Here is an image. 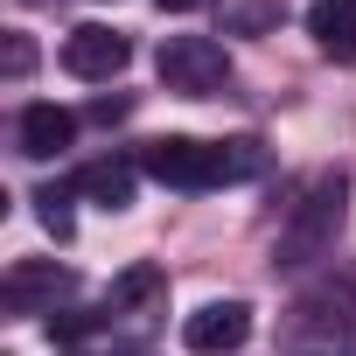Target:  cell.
Listing matches in <instances>:
<instances>
[{"label": "cell", "instance_id": "cell-1", "mask_svg": "<svg viewBox=\"0 0 356 356\" xmlns=\"http://www.w3.org/2000/svg\"><path fill=\"white\" fill-rule=\"evenodd\" d=\"M342 217H349V175H342V168H321L314 182L300 189V203L286 210V224H280L273 266H280V273L321 266V259L335 252V238H342Z\"/></svg>", "mask_w": 356, "mask_h": 356}, {"label": "cell", "instance_id": "cell-2", "mask_svg": "<svg viewBox=\"0 0 356 356\" xmlns=\"http://www.w3.org/2000/svg\"><path fill=\"white\" fill-rule=\"evenodd\" d=\"M286 335L307 342V349H335V342H349V335H356V273H328V280H314V286L293 300Z\"/></svg>", "mask_w": 356, "mask_h": 356}, {"label": "cell", "instance_id": "cell-3", "mask_svg": "<svg viewBox=\"0 0 356 356\" xmlns=\"http://www.w3.org/2000/svg\"><path fill=\"white\" fill-rule=\"evenodd\" d=\"M140 175H154L161 189H224L231 168H224V147L210 140H189V133H168V140H147L140 147Z\"/></svg>", "mask_w": 356, "mask_h": 356}, {"label": "cell", "instance_id": "cell-4", "mask_svg": "<svg viewBox=\"0 0 356 356\" xmlns=\"http://www.w3.org/2000/svg\"><path fill=\"white\" fill-rule=\"evenodd\" d=\"M154 70H161L168 91H182V98H217L231 84V56H224L217 35H168Z\"/></svg>", "mask_w": 356, "mask_h": 356}, {"label": "cell", "instance_id": "cell-5", "mask_svg": "<svg viewBox=\"0 0 356 356\" xmlns=\"http://www.w3.org/2000/svg\"><path fill=\"white\" fill-rule=\"evenodd\" d=\"M126 63H133V42H126L119 29L84 22V29H70V35H63V70H70V77H84V84H112Z\"/></svg>", "mask_w": 356, "mask_h": 356}, {"label": "cell", "instance_id": "cell-6", "mask_svg": "<svg viewBox=\"0 0 356 356\" xmlns=\"http://www.w3.org/2000/svg\"><path fill=\"white\" fill-rule=\"evenodd\" d=\"M182 342L196 356H231L252 342V300H203L189 321H182Z\"/></svg>", "mask_w": 356, "mask_h": 356}, {"label": "cell", "instance_id": "cell-7", "mask_svg": "<svg viewBox=\"0 0 356 356\" xmlns=\"http://www.w3.org/2000/svg\"><path fill=\"white\" fill-rule=\"evenodd\" d=\"M63 293H70V273L56 259H22V266H8V280H0V300L15 314H56Z\"/></svg>", "mask_w": 356, "mask_h": 356}, {"label": "cell", "instance_id": "cell-8", "mask_svg": "<svg viewBox=\"0 0 356 356\" xmlns=\"http://www.w3.org/2000/svg\"><path fill=\"white\" fill-rule=\"evenodd\" d=\"M70 189H77V196H91L98 210H133V189H140V168H133V161H84Z\"/></svg>", "mask_w": 356, "mask_h": 356}, {"label": "cell", "instance_id": "cell-9", "mask_svg": "<svg viewBox=\"0 0 356 356\" xmlns=\"http://www.w3.org/2000/svg\"><path fill=\"white\" fill-rule=\"evenodd\" d=\"M307 35H314L321 56L356 63V0H314L307 8Z\"/></svg>", "mask_w": 356, "mask_h": 356}, {"label": "cell", "instance_id": "cell-10", "mask_svg": "<svg viewBox=\"0 0 356 356\" xmlns=\"http://www.w3.org/2000/svg\"><path fill=\"white\" fill-rule=\"evenodd\" d=\"M15 133H22V154H29V161H56V154L77 140V119H70L63 105H29Z\"/></svg>", "mask_w": 356, "mask_h": 356}, {"label": "cell", "instance_id": "cell-11", "mask_svg": "<svg viewBox=\"0 0 356 356\" xmlns=\"http://www.w3.org/2000/svg\"><path fill=\"white\" fill-rule=\"evenodd\" d=\"M161 300H168V273L140 259V266H126V273L112 280V293H105V314H154Z\"/></svg>", "mask_w": 356, "mask_h": 356}, {"label": "cell", "instance_id": "cell-12", "mask_svg": "<svg viewBox=\"0 0 356 356\" xmlns=\"http://www.w3.org/2000/svg\"><path fill=\"white\" fill-rule=\"evenodd\" d=\"M70 196H77V189H56V182H49V189H35V217H42V231H49L56 245L77 231V210H70Z\"/></svg>", "mask_w": 356, "mask_h": 356}, {"label": "cell", "instance_id": "cell-13", "mask_svg": "<svg viewBox=\"0 0 356 356\" xmlns=\"http://www.w3.org/2000/svg\"><path fill=\"white\" fill-rule=\"evenodd\" d=\"M224 168H231V182H252L266 168V147L259 140H224Z\"/></svg>", "mask_w": 356, "mask_h": 356}, {"label": "cell", "instance_id": "cell-14", "mask_svg": "<svg viewBox=\"0 0 356 356\" xmlns=\"http://www.w3.org/2000/svg\"><path fill=\"white\" fill-rule=\"evenodd\" d=\"M0 63H8V77H29L35 70V42L29 35H8V56H0Z\"/></svg>", "mask_w": 356, "mask_h": 356}, {"label": "cell", "instance_id": "cell-15", "mask_svg": "<svg viewBox=\"0 0 356 356\" xmlns=\"http://www.w3.org/2000/svg\"><path fill=\"white\" fill-rule=\"evenodd\" d=\"M273 22H280V8H245L238 15V29H273Z\"/></svg>", "mask_w": 356, "mask_h": 356}, {"label": "cell", "instance_id": "cell-16", "mask_svg": "<svg viewBox=\"0 0 356 356\" xmlns=\"http://www.w3.org/2000/svg\"><path fill=\"white\" fill-rule=\"evenodd\" d=\"M91 119H98V126H112V119H126V98H98V105H91Z\"/></svg>", "mask_w": 356, "mask_h": 356}, {"label": "cell", "instance_id": "cell-17", "mask_svg": "<svg viewBox=\"0 0 356 356\" xmlns=\"http://www.w3.org/2000/svg\"><path fill=\"white\" fill-rule=\"evenodd\" d=\"M161 15H196V8H210V0H154Z\"/></svg>", "mask_w": 356, "mask_h": 356}, {"label": "cell", "instance_id": "cell-18", "mask_svg": "<svg viewBox=\"0 0 356 356\" xmlns=\"http://www.w3.org/2000/svg\"><path fill=\"white\" fill-rule=\"evenodd\" d=\"M349 356H356V335H349Z\"/></svg>", "mask_w": 356, "mask_h": 356}]
</instances>
